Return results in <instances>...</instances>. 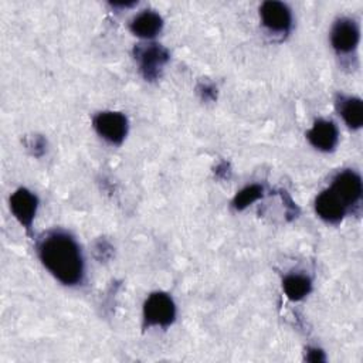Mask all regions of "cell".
I'll return each instance as SVG.
<instances>
[{"mask_svg":"<svg viewBox=\"0 0 363 363\" xmlns=\"http://www.w3.org/2000/svg\"><path fill=\"white\" fill-rule=\"evenodd\" d=\"M306 360L312 362V363H318V362H325L326 357H325V353L320 349L309 347L308 352H306Z\"/></svg>","mask_w":363,"mask_h":363,"instance_id":"17","label":"cell"},{"mask_svg":"<svg viewBox=\"0 0 363 363\" xmlns=\"http://www.w3.org/2000/svg\"><path fill=\"white\" fill-rule=\"evenodd\" d=\"M336 111L343 118L345 123L352 129H359L363 125V102L357 96L337 95L336 96Z\"/></svg>","mask_w":363,"mask_h":363,"instance_id":"12","label":"cell"},{"mask_svg":"<svg viewBox=\"0 0 363 363\" xmlns=\"http://www.w3.org/2000/svg\"><path fill=\"white\" fill-rule=\"evenodd\" d=\"M37 252L43 265L64 285L74 286L84 279V258L75 238L64 231L45 233Z\"/></svg>","mask_w":363,"mask_h":363,"instance_id":"1","label":"cell"},{"mask_svg":"<svg viewBox=\"0 0 363 363\" xmlns=\"http://www.w3.org/2000/svg\"><path fill=\"white\" fill-rule=\"evenodd\" d=\"M176 305L166 292H152L143 303V326L167 328L174 322Z\"/></svg>","mask_w":363,"mask_h":363,"instance_id":"2","label":"cell"},{"mask_svg":"<svg viewBox=\"0 0 363 363\" xmlns=\"http://www.w3.org/2000/svg\"><path fill=\"white\" fill-rule=\"evenodd\" d=\"M360 30L353 18L342 17L335 21L330 30V44L337 54H350L356 50Z\"/></svg>","mask_w":363,"mask_h":363,"instance_id":"5","label":"cell"},{"mask_svg":"<svg viewBox=\"0 0 363 363\" xmlns=\"http://www.w3.org/2000/svg\"><path fill=\"white\" fill-rule=\"evenodd\" d=\"M282 289L291 301H301L309 295L312 289V281L303 274L292 272L285 275L282 279Z\"/></svg>","mask_w":363,"mask_h":363,"instance_id":"13","label":"cell"},{"mask_svg":"<svg viewBox=\"0 0 363 363\" xmlns=\"http://www.w3.org/2000/svg\"><path fill=\"white\" fill-rule=\"evenodd\" d=\"M347 207H352L357 204L362 199L363 193V186H362V179L360 176L353 172V170H342L339 172L333 179L332 184L329 187Z\"/></svg>","mask_w":363,"mask_h":363,"instance_id":"6","label":"cell"},{"mask_svg":"<svg viewBox=\"0 0 363 363\" xmlns=\"http://www.w3.org/2000/svg\"><path fill=\"white\" fill-rule=\"evenodd\" d=\"M26 146H27V149L31 152V155H34V156H41V155H44L45 153V150H47V142H45V139L43 138V136H40V135H33V136H30L28 139H27V142H26Z\"/></svg>","mask_w":363,"mask_h":363,"instance_id":"15","label":"cell"},{"mask_svg":"<svg viewBox=\"0 0 363 363\" xmlns=\"http://www.w3.org/2000/svg\"><path fill=\"white\" fill-rule=\"evenodd\" d=\"M199 94L201 95V98L204 99V101H213V99H216V88H214V85L213 84H207V82H201L200 85H199Z\"/></svg>","mask_w":363,"mask_h":363,"instance_id":"16","label":"cell"},{"mask_svg":"<svg viewBox=\"0 0 363 363\" xmlns=\"http://www.w3.org/2000/svg\"><path fill=\"white\" fill-rule=\"evenodd\" d=\"M162 27L163 18L152 10H143L129 21V30L140 38L156 37L162 31Z\"/></svg>","mask_w":363,"mask_h":363,"instance_id":"11","label":"cell"},{"mask_svg":"<svg viewBox=\"0 0 363 363\" xmlns=\"http://www.w3.org/2000/svg\"><path fill=\"white\" fill-rule=\"evenodd\" d=\"M262 186L259 184H250L245 186L242 190H240L235 197L233 199V207L235 210H244L247 208L250 204H252L254 201H257L258 199L262 197Z\"/></svg>","mask_w":363,"mask_h":363,"instance_id":"14","label":"cell"},{"mask_svg":"<svg viewBox=\"0 0 363 363\" xmlns=\"http://www.w3.org/2000/svg\"><path fill=\"white\" fill-rule=\"evenodd\" d=\"M315 211L326 223L337 224L346 216L347 207L330 189H326L316 196Z\"/></svg>","mask_w":363,"mask_h":363,"instance_id":"9","label":"cell"},{"mask_svg":"<svg viewBox=\"0 0 363 363\" xmlns=\"http://www.w3.org/2000/svg\"><path fill=\"white\" fill-rule=\"evenodd\" d=\"M96 133L112 145H121L128 133V119L116 111H104L94 116Z\"/></svg>","mask_w":363,"mask_h":363,"instance_id":"4","label":"cell"},{"mask_svg":"<svg viewBox=\"0 0 363 363\" xmlns=\"http://www.w3.org/2000/svg\"><path fill=\"white\" fill-rule=\"evenodd\" d=\"M306 138L315 149L322 152H330L337 145L339 132L332 121L318 119L306 132Z\"/></svg>","mask_w":363,"mask_h":363,"instance_id":"10","label":"cell"},{"mask_svg":"<svg viewBox=\"0 0 363 363\" xmlns=\"http://www.w3.org/2000/svg\"><path fill=\"white\" fill-rule=\"evenodd\" d=\"M262 24L272 33L286 34L292 27V14L289 7L277 0L264 1L259 7Z\"/></svg>","mask_w":363,"mask_h":363,"instance_id":"7","label":"cell"},{"mask_svg":"<svg viewBox=\"0 0 363 363\" xmlns=\"http://www.w3.org/2000/svg\"><path fill=\"white\" fill-rule=\"evenodd\" d=\"M135 60L145 79L155 81L159 78L162 68L169 61V51L156 43L138 44L133 50Z\"/></svg>","mask_w":363,"mask_h":363,"instance_id":"3","label":"cell"},{"mask_svg":"<svg viewBox=\"0 0 363 363\" xmlns=\"http://www.w3.org/2000/svg\"><path fill=\"white\" fill-rule=\"evenodd\" d=\"M38 207L37 196L26 187L17 189L10 196V210L16 220L27 230H31L35 213Z\"/></svg>","mask_w":363,"mask_h":363,"instance_id":"8","label":"cell"}]
</instances>
